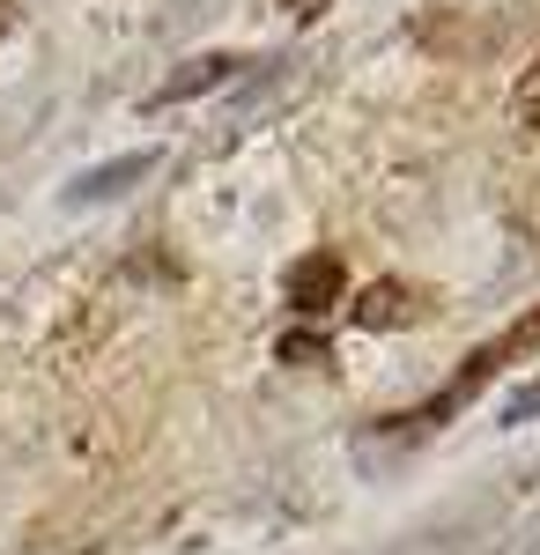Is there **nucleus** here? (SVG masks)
<instances>
[{"instance_id":"nucleus-1","label":"nucleus","mask_w":540,"mask_h":555,"mask_svg":"<svg viewBox=\"0 0 540 555\" xmlns=\"http://www.w3.org/2000/svg\"><path fill=\"white\" fill-rule=\"evenodd\" d=\"M156 171V149H133V156H119V164H97V171H82L75 185H67V208H97V201H119V193H133L141 178Z\"/></svg>"},{"instance_id":"nucleus-2","label":"nucleus","mask_w":540,"mask_h":555,"mask_svg":"<svg viewBox=\"0 0 540 555\" xmlns=\"http://www.w3.org/2000/svg\"><path fill=\"white\" fill-rule=\"evenodd\" d=\"M290 304L304 311V319H319L326 304H340V259L333 253H311L290 267Z\"/></svg>"},{"instance_id":"nucleus-3","label":"nucleus","mask_w":540,"mask_h":555,"mask_svg":"<svg viewBox=\"0 0 540 555\" xmlns=\"http://www.w3.org/2000/svg\"><path fill=\"white\" fill-rule=\"evenodd\" d=\"M237 75V60L230 52H208V60H193L185 75H170L164 89H156V112H170V104H193V96H208V89H222Z\"/></svg>"},{"instance_id":"nucleus-4","label":"nucleus","mask_w":540,"mask_h":555,"mask_svg":"<svg viewBox=\"0 0 540 555\" xmlns=\"http://www.w3.org/2000/svg\"><path fill=\"white\" fill-rule=\"evenodd\" d=\"M356 319H363V326H400V319H415V297H408L400 282H371V289L356 297Z\"/></svg>"},{"instance_id":"nucleus-5","label":"nucleus","mask_w":540,"mask_h":555,"mask_svg":"<svg viewBox=\"0 0 540 555\" xmlns=\"http://www.w3.org/2000/svg\"><path fill=\"white\" fill-rule=\"evenodd\" d=\"M533 415H540V378H533V385H518V392L503 400V415H497V423H533Z\"/></svg>"},{"instance_id":"nucleus-6","label":"nucleus","mask_w":540,"mask_h":555,"mask_svg":"<svg viewBox=\"0 0 540 555\" xmlns=\"http://www.w3.org/2000/svg\"><path fill=\"white\" fill-rule=\"evenodd\" d=\"M518 119H526V127H540V60H533V75L518 82Z\"/></svg>"},{"instance_id":"nucleus-7","label":"nucleus","mask_w":540,"mask_h":555,"mask_svg":"<svg viewBox=\"0 0 540 555\" xmlns=\"http://www.w3.org/2000/svg\"><path fill=\"white\" fill-rule=\"evenodd\" d=\"M319 356H326V348L311 341V334H304V341H296V334H290V341H282V363H319Z\"/></svg>"}]
</instances>
